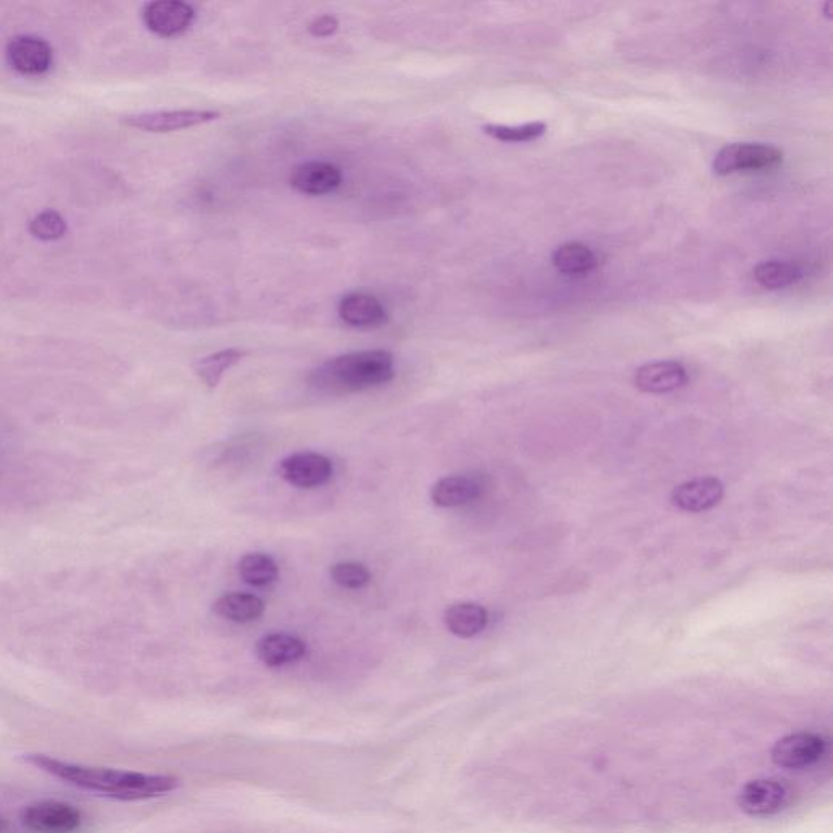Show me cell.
<instances>
[{"label": "cell", "mask_w": 833, "mask_h": 833, "mask_svg": "<svg viewBox=\"0 0 833 833\" xmlns=\"http://www.w3.org/2000/svg\"><path fill=\"white\" fill-rule=\"evenodd\" d=\"M25 762L40 768L41 772L49 773L51 777L77 786L80 790L98 793L101 796L118 799V801H145V799L165 796L179 788V778L173 775H153V773L127 772V770H113V768L88 767V765L70 764V762L53 759L43 754L25 755Z\"/></svg>", "instance_id": "1"}, {"label": "cell", "mask_w": 833, "mask_h": 833, "mask_svg": "<svg viewBox=\"0 0 833 833\" xmlns=\"http://www.w3.org/2000/svg\"><path fill=\"white\" fill-rule=\"evenodd\" d=\"M394 357L386 350H362L339 355L316 368L311 384L329 394L360 393L393 380Z\"/></svg>", "instance_id": "2"}, {"label": "cell", "mask_w": 833, "mask_h": 833, "mask_svg": "<svg viewBox=\"0 0 833 833\" xmlns=\"http://www.w3.org/2000/svg\"><path fill=\"white\" fill-rule=\"evenodd\" d=\"M783 162V152L773 145L736 142L716 153L711 170L718 176L734 175L744 171L770 170Z\"/></svg>", "instance_id": "3"}, {"label": "cell", "mask_w": 833, "mask_h": 833, "mask_svg": "<svg viewBox=\"0 0 833 833\" xmlns=\"http://www.w3.org/2000/svg\"><path fill=\"white\" fill-rule=\"evenodd\" d=\"M219 118V111L210 110L149 111V113L124 116L123 123L139 131L166 134V132L183 131L189 127L212 123Z\"/></svg>", "instance_id": "4"}, {"label": "cell", "mask_w": 833, "mask_h": 833, "mask_svg": "<svg viewBox=\"0 0 833 833\" xmlns=\"http://www.w3.org/2000/svg\"><path fill=\"white\" fill-rule=\"evenodd\" d=\"M22 820L33 833H74L82 825V814L67 803L40 801L23 811Z\"/></svg>", "instance_id": "5"}, {"label": "cell", "mask_w": 833, "mask_h": 833, "mask_svg": "<svg viewBox=\"0 0 833 833\" xmlns=\"http://www.w3.org/2000/svg\"><path fill=\"white\" fill-rule=\"evenodd\" d=\"M791 801V790L777 780L749 781L738 794V806L752 817H767L783 811Z\"/></svg>", "instance_id": "6"}, {"label": "cell", "mask_w": 833, "mask_h": 833, "mask_svg": "<svg viewBox=\"0 0 833 833\" xmlns=\"http://www.w3.org/2000/svg\"><path fill=\"white\" fill-rule=\"evenodd\" d=\"M827 752V741L816 733H793L775 744L772 759L778 767L788 770L812 767Z\"/></svg>", "instance_id": "7"}, {"label": "cell", "mask_w": 833, "mask_h": 833, "mask_svg": "<svg viewBox=\"0 0 833 833\" xmlns=\"http://www.w3.org/2000/svg\"><path fill=\"white\" fill-rule=\"evenodd\" d=\"M196 12L181 0H155L144 5L145 27L162 38H175L191 28Z\"/></svg>", "instance_id": "8"}, {"label": "cell", "mask_w": 833, "mask_h": 833, "mask_svg": "<svg viewBox=\"0 0 833 833\" xmlns=\"http://www.w3.org/2000/svg\"><path fill=\"white\" fill-rule=\"evenodd\" d=\"M279 474L285 482L298 489H315L328 484L334 474L331 459L323 454L303 451L282 459Z\"/></svg>", "instance_id": "9"}, {"label": "cell", "mask_w": 833, "mask_h": 833, "mask_svg": "<svg viewBox=\"0 0 833 833\" xmlns=\"http://www.w3.org/2000/svg\"><path fill=\"white\" fill-rule=\"evenodd\" d=\"M12 69L22 75H41L53 66V48L36 36H17L7 46Z\"/></svg>", "instance_id": "10"}, {"label": "cell", "mask_w": 833, "mask_h": 833, "mask_svg": "<svg viewBox=\"0 0 833 833\" xmlns=\"http://www.w3.org/2000/svg\"><path fill=\"white\" fill-rule=\"evenodd\" d=\"M290 184L305 196H326L341 186L342 171L334 163L313 160L301 163L293 170Z\"/></svg>", "instance_id": "11"}, {"label": "cell", "mask_w": 833, "mask_h": 833, "mask_svg": "<svg viewBox=\"0 0 833 833\" xmlns=\"http://www.w3.org/2000/svg\"><path fill=\"white\" fill-rule=\"evenodd\" d=\"M689 381L684 365L674 360L646 363L638 368L633 383L640 391L648 394H666L682 388Z\"/></svg>", "instance_id": "12"}, {"label": "cell", "mask_w": 833, "mask_h": 833, "mask_svg": "<svg viewBox=\"0 0 833 833\" xmlns=\"http://www.w3.org/2000/svg\"><path fill=\"white\" fill-rule=\"evenodd\" d=\"M723 493L724 487L720 479L702 477L677 485L676 489L672 490L671 502L679 510L700 513L718 505Z\"/></svg>", "instance_id": "13"}, {"label": "cell", "mask_w": 833, "mask_h": 833, "mask_svg": "<svg viewBox=\"0 0 833 833\" xmlns=\"http://www.w3.org/2000/svg\"><path fill=\"white\" fill-rule=\"evenodd\" d=\"M339 316L352 328H380L388 315L381 301L368 293H349L339 301Z\"/></svg>", "instance_id": "14"}, {"label": "cell", "mask_w": 833, "mask_h": 833, "mask_svg": "<svg viewBox=\"0 0 833 833\" xmlns=\"http://www.w3.org/2000/svg\"><path fill=\"white\" fill-rule=\"evenodd\" d=\"M306 643L288 633H269L256 643V656L267 668H282L305 658Z\"/></svg>", "instance_id": "15"}, {"label": "cell", "mask_w": 833, "mask_h": 833, "mask_svg": "<svg viewBox=\"0 0 833 833\" xmlns=\"http://www.w3.org/2000/svg\"><path fill=\"white\" fill-rule=\"evenodd\" d=\"M484 492V485L474 476L443 477L433 484L430 498L440 508H456L474 502Z\"/></svg>", "instance_id": "16"}, {"label": "cell", "mask_w": 833, "mask_h": 833, "mask_svg": "<svg viewBox=\"0 0 833 833\" xmlns=\"http://www.w3.org/2000/svg\"><path fill=\"white\" fill-rule=\"evenodd\" d=\"M445 624L456 637L472 638L484 632L489 624V614L476 602H458L446 609Z\"/></svg>", "instance_id": "17"}, {"label": "cell", "mask_w": 833, "mask_h": 833, "mask_svg": "<svg viewBox=\"0 0 833 833\" xmlns=\"http://www.w3.org/2000/svg\"><path fill=\"white\" fill-rule=\"evenodd\" d=\"M212 611L222 619L246 624L258 620L266 611V604L254 594L228 593L212 604Z\"/></svg>", "instance_id": "18"}, {"label": "cell", "mask_w": 833, "mask_h": 833, "mask_svg": "<svg viewBox=\"0 0 833 833\" xmlns=\"http://www.w3.org/2000/svg\"><path fill=\"white\" fill-rule=\"evenodd\" d=\"M552 264L557 271L565 275H586L598 267V256L593 248L580 241H570L559 246L552 254Z\"/></svg>", "instance_id": "19"}, {"label": "cell", "mask_w": 833, "mask_h": 833, "mask_svg": "<svg viewBox=\"0 0 833 833\" xmlns=\"http://www.w3.org/2000/svg\"><path fill=\"white\" fill-rule=\"evenodd\" d=\"M243 357H245V352L238 349L220 350L217 354L207 355L196 362L194 371L207 388L215 389L219 386L225 371L230 370Z\"/></svg>", "instance_id": "20"}, {"label": "cell", "mask_w": 833, "mask_h": 833, "mask_svg": "<svg viewBox=\"0 0 833 833\" xmlns=\"http://www.w3.org/2000/svg\"><path fill=\"white\" fill-rule=\"evenodd\" d=\"M238 575L248 585L262 588V586L272 585L277 580L279 567L271 555L254 552V554L241 557L238 562Z\"/></svg>", "instance_id": "21"}, {"label": "cell", "mask_w": 833, "mask_h": 833, "mask_svg": "<svg viewBox=\"0 0 833 833\" xmlns=\"http://www.w3.org/2000/svg\"><path fill=\"white\" fill-rule=\"evenodd\" d=\"M799 277L801 271L791 262L765 261L754 269L755 282L767 290L791 287L798 282Z\"/></svg>", "instance_id": "22"}, {"label": "cell", "mask_w": 833, "mask_h": 833, "mask_svg": "<svg viewBox=\"0 0 833 833\" xmlns=\"http://www.w3.org/2000/svg\"><path fill=\"white\" fill-rule=\"evenodd\" d=\"M546 131L547 126L541 121L521 124V126H502V124H487V126H484V132L487 136L500 140V142H513V144L533 142V140L544 136Z\"/></svg>", "instance_id": "23"}, {"label": "cell", "mask_w": 833, "mask_h": 833, "mask_svg": "<svg viewBox=\"0 0 833 833\" xmlns=\"http://www.w3.org/2000/svg\"><path fill=\"white\" fill-rule=\"evenodd\" d=\"M31 235L41 241L61 240L67 233V223L56 210H44L28 223Z\"/></svg>", "instance_id": "24"}, {"label": "cell", "mask_w": 833, "mask_h": 833, "mask_svg": "<svg viewBox=\"0 0 833 833\" xmlns=\"http://www.w3.org/2000/svg\"><path fill=\"white\" fill-rule=\"evenodd\" d=\"M331 580L347 589H362L371 581V573L363 563L341 562L329 570Z\"/></svg>", "instance_id": "25"}, {"label": "cell", "mask_w": 833, "mask_h": 833, "mask_svg": "<svg viewBox=\"0 0 833 833\" xmlns=\"http://www.w3.org/2000/svg\"><path fill=\"white\" fill-rule=\"evenodd\" d=\"M339 27L341 23L334 15H321L310 23L308 31L316 38H329V36L336 35Z\"/></svg>", "instance_id": "26"}, {"label": "cell", "mask_w": 833, "mask_h": 833, "mask_svg": "<svg viewBox=\"0 0 833 833\" xmlns=\"http://www.w3.org/2000/svg\"><path fill=\"white\" fill-rule=\"evenodd\" d=\"M7 832H9V824H7V820L2 819V817H0V833Z\"/></svg>", "instance_id": "27"}]
</instances>
